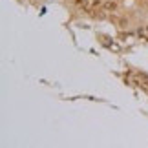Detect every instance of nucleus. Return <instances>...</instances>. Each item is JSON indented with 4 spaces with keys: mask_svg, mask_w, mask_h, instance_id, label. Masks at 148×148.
<instances>
[{
    "mask_svg": "<svg viewBox=\"0 0 148 148\" xmlns=\"http://www.w3.org/2000/svg\"><path fill=\"white\" fill-rule=\"evenodd\" d=\"M101 8L104 11H108V13H115V11L119 9V4L115 2V0H104V2L101 4Z\"/></svg>",
    "mask_w": 148,
    "mask_h": 148,
    "instance_id": "nucleus-1",
    "label": "nucleus"
},
{
    "mask_svg": "<svg viewBox=\"0 0 148 148\" xmlns=\"http://www.w3.org/2000/svg\"><path fill=\"white\" fill-rule=\"evenodd\" d=\"M108 48H110L112 51H115V53H121V46L115 44V42H110V44H108Z\"/></svg>",
    "mask_w": 148,
    "mask_h": 148,
    "instance_id": "nucleus-2",
    "label": "nucleus"
},
{
    "mask_svg": "<svg viewBox=\"0 0 148 148\" xmlns=\"http://www.w3.org/2000/svg\"><path fill=\"white\" fill-rule=\"evenodd\" d=\"M139 35H143V37H146V38H148V24H145V26L139 29Z\"/></svg>",
    "mask_w": 148,
    "mask_h": 148,
    "instance_id": "nucleus-3",
    "label": "nucleus"
}]
</instances>
